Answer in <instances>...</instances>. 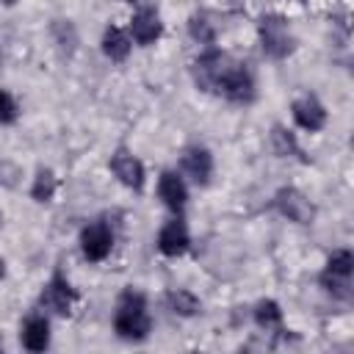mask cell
Returning <instances> with one entry per match:
<instances>
[{
	"label": "cell",
	"instance_id": "obj_1",
	"mask_svg": "<svg viewBox=\"0 0 354 354\" xmlns=\"http://www.w3.org/2000/svg\"><path fill=\"white\" fill-rule=\"evenodd\" d=\"M113 329L124 340H144L149 335L152 321H149V313H147V299L138 290L127 288L119 296V304H116V313H113Z\"/></svg>",
	"mask_w": 354,
	"mask_h": 354
},
{
	"label": "cell",
	"instance_id": "obj_2",
	"mask_svg": "<svg viewBox=\"0 0 354 354\" xmlns=\"http://www.w3.org/2000/svg\"><path fill=\"white\" fill-rule=\"evenodd\" d=\"M257 33H260V44H263V53L268 58H285L290 50H293V39H290V30H288V22L277 14H266L257 25Z\"/></svg>",
	"mask_w": 354,
	"mask_h": 354
},
{
	"label": "cell",
	"instance_id": "obj_3",
	"mask_svg": "<svg viewBox=\"0 0 354 354\" xmlns=\"http://www.w3.org/2000/svg\"><path fill=\"white\" fill-rule=\"evenodd\" d=\"M230 66H232V64H230V58H227L224 53L207 50L205 55H199V58L194 61V80H196V86H199L202 91H218L221 77L227 75Z\"/></svg>",
	"mask_w": 354,
	"mask_h": 354
},
{
	"label": "cell",
	"instance_id": "obj_4",
	"mask_svg": "<svg viewBox=\"0 0 354 354\" xmlns=\"http://www.w3.org/2000/svg\"><path fill=\"white\" fill-rule=\"evenodd\" d=\"M279 213L296 224H310L315 218V205L299 191V188H279L274 196Z\"/></svg>",
	"mask_w": 354,
	"mask_h": 354
},
{
	"label": "cell",
	"instance_id": "obj_5",
	"mask_svg": "<svg viewBox=\"0 0 354 354\" xmlns=\"http://www.w3.org/2000/svg\"><path fill=\"white\" fill-rule=\"evenodd\" d=\"M111 246H113V232L108 230V224L94 221V224L83 227V232H80V249H83L86 260H91V263L105 260L111 254Z\"/></svg>",
	"mask_w": 354,
	"mask_h": 354
},
{
	"label": "cell",
	"instance_id": "obj_6",
	"mask_svg": "<svg viewBox=\"0 0 354 354\" xmlns=\"http://www.w3.org/2000/svg\"><path fill=\"white\" fill-rule=\"evenodd\" d=\"M218 91H221L227 100L243 105V102H252V100H254V80H252V75H249L246 66L232 64V66L227 69V75L221 77Z\"/></svg>",
	"mask_w": 354,
	"mask_h": 354
},
{
	"label": "cell",
	"instance_id": "obj_7",
	"mask_svg": "<svg viewBox=\"0 0 354 354\" xmlns=\"http://www.w3.org/2000/svg\"><path fill=\"white\" fill-rule=\"evenodd\" d=\"M75 301H77V293H75V288L66 282V277H61V274H55V277L44 285V290H41V304H44L47 310H53L55 315H69Z\"/></svg>",
	"mask_w": 354,
	"mask_h": 354
},
{
	"label": "cell",
	"instance_id": "obj_8",
	"mask_svg": "<svg viewBox=\"0 0 354 354\" xmlns=\"http://www.w3.org/2000/svg\"><path fill=\"white\" fill-rule=\"evenodd\" d=\"M111 171L119 177V183L122 185H127V188H133V191H141L144 188V163L133 155V152H127V149H116L113 152V158H111Z\"/></svg>",
	"mask_w": 354,
	"mask_h": 354
},
{
	"label": "cell",
	"instance_id": "obj_9",
	"mask_svg": "<svg viewBox=\"0 0 354 354\" xmlns=\"http://www.w3.org/2000/svg\"><path fill=\"white\" fill-rule=\"evenodd\" d=\"M130 33L141 47L155 44L163 33V25H160V17L155 14V8H138L130 19Z\"/></svg>",
	"mask_w": 354,
	"mask_h": 354
},
{
	"label": "cell",
	"instance_id": "obj_10",
	"mask_svg": "<svg viewBox=\"0 0 354 354\" xmlns=\"http://www.w3.org/2000/svg\"><path fill=\"white\" fill-rule=\"evenodd\" d=\"M293 119H296V124L301 130L315 133V130H321L326 124V108L313 94H307V97H299L293 102Z\"/></svg>",
	"mask_w": 354,
	"mask_h": 354
},
{
	"label": "cell",
	"instance_id": "obj_11",
	"mask_svg": "<svg viewBox=\"0 0 354 354\" xmlns=\"http://www.w3.org/2000/svg\"><path fill=\"white\" fill-rule=\"evenodd\" d=\"M158 194L163 199V205L171 210V213H183L185 210V202H188V188L183 183V177L177 171H163L160 180H158Z\"/></svg>",
	"mask_w": 354,
	"mask_h": 354
},
{
	"label": "cell",
	"instance_id": "obj_12",
	"mask_svg": "<svg viewBox=\"0 0 354 354\" xmlns=\"http://www.w3.org/2000/svg\"><path fill=\"white\" fill-rule=\"evenodd\" d=\"M188 243H191V238H188V230H185V224L180 218H171L158 232V249L166 257H180L188 249Z\"/></svg>",
	"mask_w": 354,
	"mask_h": 354
},
{
	"label": "cell",
	"instance_id": "obj_13",
	"mask_svg": "<svg viewBox=\"0 0 354 354\" xmlns=\"http://www.w3.org/2000/svg\"><path fill=\"white\" fill-rule=\"evenodd\" d=\"M183 171L196 185H205L210 180V174H213V155L205 147H188L183 152Z\"/></svg>",
	"mask_w": 354,
	"mask_h": 354
},
{
	"label": "cell",
	"instance_id": "obj_14",
	"mask_svg": "<svg viewBox=\"0 0 354 354\" xmlns=\"http://www.w3.org/2000/svg\"><path fill=\"white\" fill-rule=\"evenodd\" d=\"M22 346L28 351H44L50 346V324L44 315H28L22 324Z\"/></svg>",
	"mask_w": 354,
	"mask_h": 354
},
{
	"label": "cell",
	"instance_id": "obj_15",
	"mask_svg": "<svg viewBox=\"0 0 354 354\" xmlns=\"http://www.w3.org/2000/svg\"><path fill=\"white\" fill-rule=\"evenodd\" d=\"M102 53L111 61H124L130 55V36L122 28L108 25L105 33H102Z\"/></svg>",
	"mask_w": 354,
	"mask_h": 354
},
{
	"label": "cell",
	"instance_id": "obj_16",
	"mask_svg": "<svg viewBox=\"0 0 354 354\" xmlns=\"http://www.w3.org/2000/svg\"><path fill=\"white\" fill-rule=\"evenodd\" d=\"M50 33H53V39H55V44H58V50L64 55H72L75 53V47H77V30H75V25L69 19H55L50 25Z\"/></svg>",
	"mask_w": 354,
	"mask_h": 354
},
{
	"label": "cell",
	"instance_id": "obj_17",
	"mask_svg": "<svg viewBox=\"0 0 354 354\" xmlns=\"http://www.w3.org/2000/svg\"><path fill=\"white\" fill-rule=\"evenodd\" d=\"M55 188H58L55 174L50 169H39L36 177H33V185H30V196H33V202L44 205V202H50L55 196Z\"/></svg>",
	"mask_w": 354,
	"mask_h": 354
},
{
	"label": "cell",
	"instance_id": "obj_18",
	"mask_svg": "<svg viewBox=\"0 0 354 354\" xmlns=\"http://www.w3.org/2000/svg\"><path fill=\"white\" fill-rule=\"evenodd\" d=\"M271 147H274V152H277V155H282V158L301 155L296 136H293L288 127H282V124H274V130H271Z\"/></svg>",
	"mask_w": 354,
	"mask_h": 354
},
{
	"label": "cell",
	"instance_id": "obj_19",
	"mask_svg": "<svg viewBox=\"0 0 354 354\" xmlns=\"http://www.w3.org/2000/svg\"><path fill=\"white\" fill-rule=\"evenodd\" d=\"M254 321H257V326L260 329H279V324H282V310H279V304L277 301H271V299H263L257 307H254Z\"/></svg>",
	"mask_w": 354,
	"mask_h": 354
},
{
	"label": "cell",
	"instance_id": "obj_20",
	"mask_svg": "<svg viewBox=\"0 0 354 354\" xmlns=\"http://www.w3.org/2000/svg\"><path fill=\"white\" fill-rule=\"evenodd\" d=\"M166 301H169V307H171L177 315H196V313H199V299H196L191 290H183V288L169 290Z\"/></svg>",
	"mask_w": 354,
	"mask_h": 354
},
{
	"label": "cell",
	"instance_id": "obj_21",
	"mask_svg": "<svg viewBox=\"0 0 354 354\" xmlns=\"http://www.w3.org/2000/svg\"><path fill=\"white\" fill-rule=\"evenodd\" d=\"M351 271H354V254H351L348 249L332 252V257L326 260V268H324V274L343 277V279H351Z\"/></svg>",
	"mask_w": 354,
	"mask_h": 354
},
{
	"label": "cell",
	"instance_id": "obj_22",
	"mask_svg": "<svg viewBox=\"0 0 354 354\" xmlns=\"http://www.w3.org/2000/svg\"><path fill=\"white\" fill-rule=\"evenodd\" d=\"M188 33H191V39L199 41V44H210V41H213V28H210V22H207L205 17H199V14H194V17L188 19Z\"/></svg>",
	"mask_w": 354,
	"mask_h": 354
},
{
	"label": "cell",
	"instance_id": "obj_23",
	"mask_svg": "<svg viewBox=\"0 0 354 354\" xmlns=\"http://www.w3.org/2000/svg\"><path fill=\"white\" fill-rule=\"evenodd\" d=\"M17 177H22L19 166L11 163V160H0V185H6V188H17V183H19Z\"/></svg>",
	"mask_w": 354,
	"mask_h": 354
},
{
	"label": "cell",
	"instance_id": "obj_24",
	"mask_svg": "<svg viewBox=\"0 0 354 354\" xmlns=\"http://www.w3.org/2000/svg\"><path fill=\"white\" fill-rule=\"evenodd\" d=\"M14 119H17V102H14V97H11L8 91L0 88V122L8 124V122H14Z\"/></svg>",
	"mask_w": 354,
	"mask_h": 354
},
{
	"label": "cell",
	"instance_id": "obj_25",
	"mask_svg": "<svg viewBox=\"0 0 354 354\" xmlns=\"http://www.w3.org/2000/svg\"><path fill=\"white\" fill-rule=\"evenodd\" d=\"M3 277H6V260L0 257V279H3Z\"/></svg>",
	"mask_w": 354,
	"mask_h": 354
},
{
	"label": "cell",
	"instance_id": "obj_26",
	"mask_svg": "<svg viewBox=\"0 0 354 354\" xmlns=\"http://www.w3.org/2000/svg\"><path fill=\"white\" fill-rule=\"evenodd\" d=\"M3 3H6V6H14V3H17V0H3Z\"/></svg>",
	"mask_w": 354,
	"mask_h": 354
}]
</instances>
